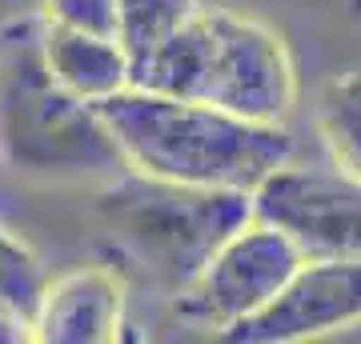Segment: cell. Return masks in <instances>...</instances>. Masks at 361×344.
<instances>
[{
	"label": "cell",
	"instance_id": "4",
	"mask_svg": "<svg viewBox=\"0 0 361 344\" xmlns=\"http://www.w3.org/2000/svg\"><path fill=\"white\" fill-rule=\"evenodd\" d=\"M92 212L161 293L177 296L217 253V244L253 217V192L197 189L121 168L101 180Z\"/></svg>",
	"mask_w": 361,
	"mask_h": 344
},
{
	"label": "cell",
	"instance_id": "8",
	"mask_svg": "<svg viewBox=\"0 0 361 344\" xmlns=\"http://www.w3.org/2000/svg\"><path fill=\"white\" fill-rule=\"evenodd\" d=\"M129 284L109 265H77L49 276L32 312L37 344H113L125 336Z\"/></svg>",
	"mask_w": 361,
	"mask_h": 344
},
{
	"label": "cell",
	"instance_id": "10",
	"mask_svg": "<svg viewBox=\"0 0 361 344\" xmlns=\"http://www.w3.org/2000/svg\"><path fill=\"white\" fill-rule=\"evenodd\" d=\"M317 132L337 172L361 180V72L325 80L317 96Z\"/></svg>",
	"mask_w": 361,
	"mask_h": 344
},
{
	"label": "cell",
	"instance_id": "2",
	"mask_svg": "<svg viewBox=\"0 0 361 344\" xmlns=\"http://www.w3.org/2000/svg\"><path fill=\"white\" fill-rule=\"evenodd\" d=\"M40 28V13L0 25V160L40 180L113 177L125 160L97 104L73 96L49 72Z\"/></svg>",
	"mask_w": 361,
	"mask_h": 344
},
{
	"label": "cell",
	"instance_id": "6",
	"mask_svg": "<svg viewBox=\"0 0 361 344\" xmlns=\"http://www.w3.org/2000/svg\"><path fill=\"white\" fill-rule=\"evenodd\" d=\"M361 324V260L357 256H305L265 308L221 340L233 344H297Z\"/></svg>",
	"mask_w": 361,
	"mask_h": 344
},
{
	"label": "cell",
	"instance_id": "9",
	"mask_svg": "<svg viewBox=\"0 0 361 344\" xmlns=\"http://www.w3.org/2000/svg\"><path fill=\"white\" fill-rule=\"evenodd\" d=\"M40 44H44V60L49 72L65 84L73 96L89 104L109 101L113 92L129 89V56L121 49L116 37H101V32H80V28L49 25L40 28Z\"/></svg>",
	"mask_w": 361,
	"mask_h": 344
},
{
	"label": "cell",
	"instance_id": "7",
	"mask_svg": "<svg viewBox=\"0 0 361 344\" xmlns=\"http://www.w3.org/2000/svg\"><path fill=\"white\" fill-rule=\"evenodd\" d=\"M253 212L281 224L305 256L361 260V180L337 168L281 165L253 192Z\"/></svg>",
	"mask_w": 361,
	"mask_h": 344
},
{
	"label": "cell",
	"instance_id": "12",
	"mask_svg": "<svg viewBox=\"0 0 361 344\" xmlns=\"http://www.w3.org/2000/svg\"><path fill=\"white\" fill-rule=\"evenodd\" d=\"M44 284H49L44 260H40L16 232H8L0 224V305L32 320Z\"/></svg>",
	"mask_w": 361,
	"mask_h": 344
},
{
	"label": "cell",
	"instance_id": "14",
	"mask_svg": "<svg viewBox=\"0 0 361 344\" xmlns=\"http://www.w3.org/2000/svg\"><path fill=\"white\" fill-rule=\"evenodd\" d=\"M0 340L4 344H28L32 340V320L0 305Z\"/></svg>",
	"mask_w": 361,
	"mask_h": 344
},
{
	"label": "cell",
	"instance_id": "5",
	"mask_svg": "<svg viewBox=\"0 0 361 344\" xmlns=\"http://www.w3.org/2000/svg\"><path fill=\"white\" fill-rule=\"evenodd\" d=\"M301 260H305V248L281 224L253 212L241 229L217 244V253L209 256L193 281L173 296V312L185 324L221 336L269 305Z\"/></svg>",
	"mask_w": 361,
	"mask_h": 344
},
{
	"label": "cell",
	"instance_id": "11",
	"mask_svg": "<svg viewBox=\"0 0 361 344\" xmlns=\"http://www.w3.org/2000/svg\"><path fill=\"white\" fill-rule=\"evenodd\" d=\"M197 8V0H116V40L129 56V72L145 56H153Z\"/></svg>",
	"mask_w": 361,
	"mask_h": 344
},
{
	"label": "cell",
	"instance_id": "13",
	"mask_svg": "<svg viewBox=\"0 0 361 344\" xmlns=\"http://www.w3.org/2000/svg\"><path fill=\"white\" fill-rule=\"evenodd\" d=\"M37 13L44 16L49 25L116 37V0H40Z\"/></svg>",
	"mask_w": 361,
	"mask_h": 344
},
{
	"label": "cell",
	"instance_id": "3",
	"mask_svg": "<svg viewBox=\"0 0 361 344\" xmlns=\"http://www.w3.org/2000/svg\"><path fill=\"white\" fill-rule=\"evenodd\" d=\"M133 84L261 125H285L297 104V68L285 40L253 16L205 4L133 68Z\"/></svg>",
	"mask_w": 361,
	"mask_h": 344
},
{
	"label": "cell",
	"instance_id": "1",
	"mask_svg": "<svg viewBox=\"0 0 361 344\" xmlns=\"http://www.w3.org/2000/svg\"><path fill=\"white\" fill-rule=\"evenodd\" d=\"M97 113L125 168L177 184L257 192L293 160V136L285 125L245 120L205 101L129 84L97 104Z\"/></svg>",
	"mask_w": 361,
	"mask_h": 344
},
{
	"label": "cell",
	"instance_id": "15",
	"mask_svg": "<svg viewBox=\"0 0 361 344\" xmlns=\"http://www.w3.org/2000/svg\"><path fill=\"white\" fill-rule=\"evenodd\" d=\"M349 4H353V13H357V16H361V0H349Z\"/></svg>",
	"mask_w": 361,
	"mask_h": 344
}]
</instances>
